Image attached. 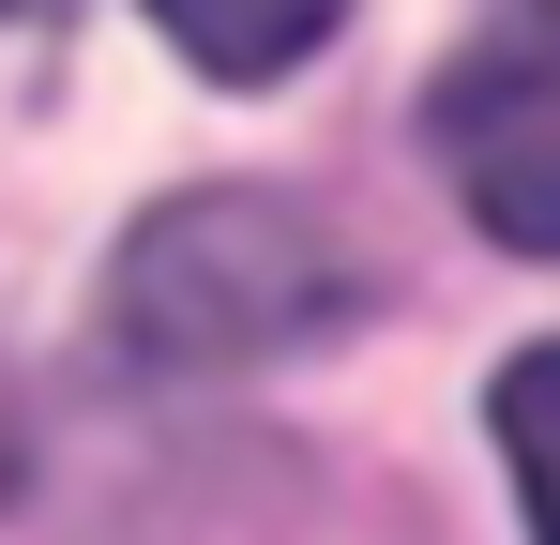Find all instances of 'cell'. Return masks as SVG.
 <instances>
[{
	"label": "cell",
	"instance_id": "cell-6",
	"mask_svg": "<svg viewBox=\"0 0 560 545\" xmlns=\"http://www.w3.org/2000/svg\"><path fill=\"white\" fill-rule=\"evenodd\" d=\"M0 15H15V0H0Z\"/></svg>",
	"mask_w": 560,
	"mask_h": 545
},
{
	"label": "cell",
	"instance_id": "cell-4",
	"mask_svg": "<svg viewBox=\"0 0 560 545\" xmlns=\"http://www.w3.org/2000/svg\"><path fill=\"white\" fill-rule=\"evenodd\" d=\"M485 425H500V469H515V500H530V545H560V334L500 363Z\"/></svg>",
	"mask_w": 560,
	"mask_h": 545
},
{
	"label": "cell",
	"instance_id": "cell-5",
	"mask_svg": "<svg viewBox=\"0 0 560 545\" xmlns=\"http://www.w3.org/2000/svg\"><path fill=\"white\" fill-rule=\"evenodd\" d=\"M0 485H15V379H0Z\"/></svg>",
	"mask_w": 560,
	"mask_h": 545
},
{
	"label": "cell",
	"instance_id": "cell-1",
	"mask_svg": "<svg viewBox=\"0 0 560 545\" xmlns=\"http://www.w3.org/2000/svg\"><path fill=\"white\" fill-rule=\"evenodd\" d=\"M364 303H378L364 258L273 182H197L167 212H137L106 258V334L167 379H243V363L334 349Z\"/></svg>",
	"mask_w": 560,
	"mask_h": 545
},
{
	"label": "cell",
	"instance_id": "cell-2",
	"mask_svg": "<svg viewBox=\"0 0 560 545\" xmlns=\"http://www.w3.org/2000/svg\"><path fill=\"white\" fill-rule=\"evenodd\" d=\"M424 137H440L485 243L560 258V0H500L469 31L440 61V91H424Z\"/></svg>",
	"mask_w": 560,
	"mask_h": 545
},
{
	"label": "cell",
	"instance_id": "cell-3",
	"mask_svg": "<svg viewBox=\"0 0 560 545\" xmlns=\"http://www.w3.org/2000/svg\"><path fill=\"white\" fill-rule=\"evenodd\" d=\"M334 15H349V0H152V31L183 46L197 77H228V91L318 61V46H334Z\"/></svg>",
	"mask_w": 560,
	"mask_h": 545
}]
</instances>
